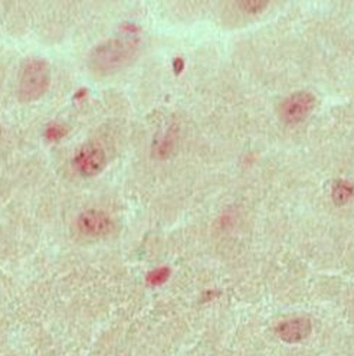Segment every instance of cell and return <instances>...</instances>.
<instances>
[{
  "label": "cell",
  "mask_w": 354,
  "mask_h": 356,
  "mask_svg": "<svg viewBox=\"0 0 354 356\" xmlns=\"http://www.w3.org/2000/svg\"><path fill=\"white\" fill-rule=\"evenodd\" d=\"M140 48L135 36H117L96 45L88 55V68L96 75H110L128 65Z\"/></svg>",
  "instance_id": "cell-1"
},
{
  "label": "cell",
  "mask_w": 354,
  "mask_h": 356,
  "mask_svg": "<svg viewBox=\"0 0 354 356\" xmlns=\"http://www.w3.org/2000/svg\"><path fill=\"white\" fill-rule=\"evenodd\" d=\"M51 68L45 59H31L22 68L19 78V100L24 103L41 100L51 87Z\"/></svg>",
  "instance_id": "cell-2"
},
{
  "label": "cell",
  "mask_w": 354,
  "mask_h": 356,
  "mask_svg": "<svg viewBox=\"0 0 354 356\" xmlns=\"http://www.w3.org/2000/svg\"><path fill=\"white\" fill-rule=\"evenodd\" d=\"M316 95L308 91H298L288 95L280 104L278 114L287 124H298L316 108Z\"/></svg>",
  "instance_id": "cell-3"
},
{
  "label": "cell",
  "mask_w": 354,
  "mask_h": 356,
  "mask_svg": "<svg viewBox=\"0 0 354 356\" xmlns=\"http://www.w3.org/2000/svg\"><path fill=\"white\" fill-rule=\"evenodd\" d=\"M74 169L84 177L100 175L107 166V154L96 143H87L78 149L72 157Z\"/></svg>",
  "instance_id": "cell-4"
},
{
  "label": "cell",
  "mask_w": 354,
  "mask_h": 356,
  "mask_svg": "<svg viewBox=\"0 0 354 356\" xmlns=\"http://www.w3.org/2000/svg\"><path fill=\"white\" fill-rule=\"evenodd\" d=\"M80 232L90 238H103L114 229V221L111 216L101 209L84 211L76 220Z\"/></svg>",
  "instance_id": "cell-5"
},
{
  "label": "cell",
  "mask_w": 354,
  "mask_h": 356,
  "mask_svg": "<svg viewBox=\"0 0 354 356\" xmlns=\"http://www.w3.org/2000/svg\"><path fill=\"white\" fill-rule=\"evenodd\" d=\"M312 325L307 318H295L281 322L277 326V334L287 343H297L307 339L311 334Z\"/></svg>",
  "instance_id": "cell-6"
},
{
  "label": "cell",
  "mask_w": 354,
  "mask_h": 356,
  "mask_svg": "<svg viewBox=\"0 0 354 356\" xmlns=\"http://www.w3.org/2000/svg\"><path fill=\"white\" fill-rule=\"evenodd\" d=\"M353 195V188L346 182H339L332 189V197L337 204H346Z\"/></svg>",
  "instance_id": "cell-7"
},
{
  "label": "cell",
  "mask_w": 354,
  "mask_h": 356,
  "mask_svg": "<svg viewBox=\"0 0 354 356\" xmlns=\"http://www.w3.org/2000/svg\"><path fill=\"white\" fill-rule=\"evenodd\" d=\"M170 277V268L169 267H160L155 268L147 275V283L151 286H160L166 283Z\"/></svg>",
  "instance_id": "cell-8"
},
{
  "label": "cell",
  "mask_w": 354,
  "mask_h": 356,
  "mask_svg": "<svg viewBox=\"0 0 354 356\" xmlns=\"http://www.w3.org/2000/svg\"><path fill=\"white\" fill-rule=\"evenodd\" d=\"M67 134V129L62 124H51L47 129V138L51 142H56V140H61V138Z\"/></svg>",
  "instance_id": "cell-9"
},
{
  "label": "cell",
  "mask_w": 354,
  "mask_h": 356,
  "mask_svg": "<svg viewBox=\"0 0 354 356\" xmlns=\"http://www.w3.org/2000/svg\"><path fill=\"white\" fill-rule=\"evenodd\" d=\"M241 9L248 13H260L267 8V2H241Z\"/></svg>",
  "instance_id": "cell-10"
},
{
  "label": "cell",
  "mask_w": 354,
  "mask_h": 356,
  "mask_svg": "<svg viewBox=\"0 0 354 356\" xmlns=\"http://www.w3.org/2000/svg\"><path fill=\"white\" fill-rule=\"evenodd\" d=\"M0 134H2V126H0Z\"/></svg>",
  "instance_id": "cell-11"
}]
</instances>
